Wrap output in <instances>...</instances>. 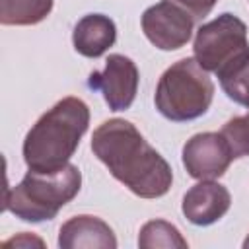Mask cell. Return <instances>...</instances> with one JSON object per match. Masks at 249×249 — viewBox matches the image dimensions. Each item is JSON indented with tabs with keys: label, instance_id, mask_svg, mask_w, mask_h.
I'll return each instance as SVG.
<instances>
[{
	"label": "cell",
	"instance_id": "7a4b0ae2",
	"mask_svg": "<svg viewBox=\"0 0 249 249\" xmlns=\"http://www.w3.org/2000/svg\"><path fill=\"white\" fill-rule=\"evenodd\" d=\"M89 126V109L80 97L56 101L29 128L23 140V160L29 169L56 171L70 163Z\"/></svg>",
	"mask_w": 249,
	"mask_h": 249
},
{
	"label": "cell",
	"instance_id": "7c38bea8",
	"mask_svg": "<svg viewBox=\"0 0 249 249\" xmlns=\"http://www.w3.org/2000/svg\"><path fill=\"white\" fill-rule=\"evenodd\" d=\"M54 0H0L2 25H35L53 10Z\"/></svg>",
	"mask_w": 249,
	"mask_h": 249
},
{
	"label": "cell",
	"instance_id": "4fadbf2b",
	"mask_svg": "<svg viewBox=\"0 0 249 249\" xmlns=\"http://www.w3.org/2000/svg\"><path fill=\"white\" fill-rule=\"evenodd\" d=\"M216 76L220 80L224 93L231 101H235L239 105L247 103V99H249V54L237 58L235 62L226 66Z\"/></svg>",
	"mask_w": 249,
	"mask_h": 249
},
{
	"label": "cell",
	"instance_id": "3957f363",
	"mask_svg": "<svg viewBox=\"0 0 249 249\" xmlns=\"http://www.w3.org/2000/svg\"><path fill=\"white\" fill-rule=\"evenodd\" d=\"M80 187L82 173L74 163L56 171L29 169L16 187L6 191L4 210L31 224L53 220L58 210L80 193Z\"/></svg>",
	"mask_w": 249,
	"mask_h": 249
},
{
	"label": "cell",
	"instance_id": "8fae6325",
	"mask_svg": "<svg viewBox=\"0 0 249 249\" xmlns=\"http://www.w3.org/2000/svg\"><path fill=\"white\" fill-rule=\"evenodd\" d=\"M117 41V27L109 16L88 14L74 25L72 43L76 53L88 58H97L109 51Z\"/></svg>",
	"mask_w": 249,
	"mask_h": 249
},
{
	"label": "cell",
	"instance_id": "30bf717a",
	"mask_svg": "<svg viewBox=\"0 0 249 249\" xmlns=\"http://www.w3.org/2000/svg\"><path fill=\"white\" fill-rule=\"evenodd\" d=\"M60 249H115L117 237L107 222L97 216L80 214L66 220L58 231Z\"/></svg>",
	"mask_w": 249,
	"mask_h": 249
},
{
	"label": "cell",
	"instance_id": "6da1fadb",
	"mask_svg": "<svg viewBox=\"0 0 249 249\" xmlns=\"http://www.w3.org/2000/svg\"><path fill=\"white\" fill-rule=\"evenodd\" d=\"M93 156L109 173L140 198H160L173 183V171L140 130L124 119L101 123L91 136Z\"/></svg>",
	"mask_w": 249,
	"mask_h": 249
},
{
	"label": "cell",
	"instance_id": "52a82bcc",
	"mask_svg": "<svg viewBox=\"0 0 249 249\" xmlns=\"http://www.w3.org/2000/svg\"><path fill=\"white\" fill-rule=\"evenodd\" d=\"M89 88L103 93L111 111H126L138 91V68L124 54H109L103 72H91Z\"/></svg>",
	"mask_w": 249,
	"mask_h": 249
},
{
	"label": "cell",
	"instance_id": "d6986e66",
	"mask_svg": "<svg viewBox=\"0 0 249 249\" xmlns=\"http://www.w3.org/2000/svg\"><path fill=\"white\" fill-rule=\"evenodd\" d=\"M245 107H247V109H249V99H247V103H245Z\"/></svg>",
	"mask_w": 249,
	"mask_h": 249
},
{
	"label": "cell",
	"instance_id": "277c9868",
	"mask_svg": "<svg viewBox=\"0 0 249 249\" xmlns=\"http://www.w3.org/2000/svg\"><path fill=\"white\" fill-rule=\"evenodd\" d=\"M214 99V84L195 56L173 62L160 78L154 103L173 123H187L202 117Z\"/></svg>",
	"mask_w": 249,
	"mask_h": 249
},
{
	"label": "cell",
	"instance_id": "ba28073f",
	"mask_svg": "<svg viewBox=\"0 0 249 249\" xmlns=\"http://www.w3.org/2000/svg\"><path fill=\"white\" fill-rule=\"evenodd\" d=\"M183 165L193 179H218L233 161L231 150L220 132H198L183 146Z\"/></svg>",
	"mask_w": 249,
	"mask_h": 249
},
{
	"label": "cell",
	"instance_id": "5b68a950",
	"mask_svg": "<svg viewBox=\"0 0 249 249\" xmlns=\"http://www.w3.org/2000/svg\"><path fill=\"white\" fill-rule=\"evenodd\" d=\"M193 53L206 72H222L237 58L249 54L247 25L233 14L224 12L198 27Z\"/></svg>",
	"mask_w": 249,
	"mask_h": 249
},
{
	"label": "cell",
	"instance_id": "5bb4252c",
	"mask_svg": "<svg viewBox=\"0 0 249 249\" xmlns=\"http://www.w3.org/2000/svg\"><path fill=\"white\" fill-rule=\"evenodd\" d=\"M138 245L144 249H154V247L187 249V239L181 235V231L173 224L165 220H150L140 228Z\"/></svg>",
	"mask_w": 249,
	"mask_h": 249
},
{
	"label": "cell",
	"instance_id": "ac0fdd59",
	"mask_svg": "<svg viewBox=\"0 0 249 249\" xmlns=\"http://www.w3.org/2000/svg\"><path fill=\"white\" fill-rule=\"evenodd\" d=\"M243 247H245V249H249V235L245 237V241H243Z\"/></svg>",
	"mask_w": 249,
	"mask_h": 249
},
{
	"label": "cell",
	"instance_id": "9c48e42d",
	"mask_svg": "<svg viewBox=\"0 0 249 249\" xmlns=\"http://www.w3.org/2000/svg\"><path fill=\"white\" fill-rule=\"evenodd\" d=\"M231 195L230 191L216 183L214 179H204L196 185H193L185 196L181 210L185 218L195 226H210L224 218V214L230 210Z\"/></svg>",
	"mask_w": 249,
	"mask_h": 249
},
{
	"label": "cell",
	"instance_id": "e0dca14e",
	"mask_svg": "<svg viewBox=\"0 0 249 249\" xmlns=\"http://www.w3.org/2000/svg\"><path fill=\"white\" fill-rule=\"evenodd\" d=\"M33 243H37L39 247H43V245H45V243H43V239H39V237H35V235H31V233H27V231H23V233H19V235H16V237H12V239L4 241V247H10V245H16V247H29V245H33Z\"/></svg>",
	"mask_w": 249,
	"mask_h": 249
},
{
	"label": "cell",
	"instance_id": "8992f818",
	"mask_svg": "<svg viewBox=\"0 0 249 249\" xmlns=\"http://www.w3.org/2000/svg\"><path fill=\"white\" fill-rule=\"evenodd\" d=\"M140 23L146 39L154 47L160 51H177L191 41L195 18L181 6L161 0L144 10Z\"/></svg>",
	"mask_w": 249,
	"mask_h": 249
},
{
	"label": "cell",
	"instance_id": "2e32d148",
	"mask_svg": "<svg viewBox=\"0 0 249 249\" xmlns=\"http://www.w3.org/2000/svg\"><path fill=\"white\" fill-rule=\"evenodd\" d=\"M169 2L187 10L195 19H202L212 12V8L216 6L218 0H169Z\"/></svg>",
	"mask_w": 249,
	"mask_h": 249
},
{
	"label": "cell",
	"instance_id": "9a60e30c",
	"mask_svg": "<svg viewBox=\"0 0 249 249\" xmlns=\"http://www.w3.org/2000/svg\"><path fill=\"white\" fill-rule=\"evenodd\" d=\"M220 134L226 138V142H228V146L231 150L233 160L249 156V113L241 115V117L230 119L222 126Z\"/></svg>",
	"mask_w": 249,
	"mask_h": 249
}]
</instances>
